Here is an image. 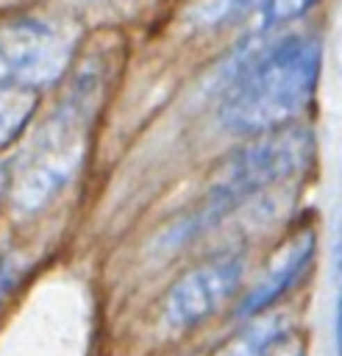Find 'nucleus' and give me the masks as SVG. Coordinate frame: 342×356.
Returning <instances> with one entry per match:
<instances>
[{"label": "nucleus", "instance_id": "obj_14", "mask_svg": "<svg viewBox=\"0 0 342 356\" xmlns=\"http://www.w3.org/2000/svg\"><path fill=\"white\" fill-rule=\"evenodd\" d=\"M0 186H3V164H0Z\"/></svg>", "mask_w": 342, "mask_h": 356}, {"label": "nucleus", "instance_id": "obj_9", "mask_svg": "<svg viewBox=\"0 0 342 356\" xmlns=\"http://www.w3.org/2000/svg\"><path fill=\"white\" fill-rule=\"evenodd\" d=\"M253 0H195L189 8V19L200 28H217L239 17Z\"/></svg>", "mask_w": 342, "mask_h": 356}, {"label": "nucleus", "instance_id": "obj_7", "mask_svg": "<svg viewBox=\"0 0 342 356\" xmlns=\"http://www.w3.org/2000/svg\"><path fill=\"white\" fill-rule=\"evenodd\" d=\"M284 337H286L284 317L278 314L259 317L247 328H242L234 339H228L214 356H270Z\"/></svg>", "mask_w": 342, "mask_h": 356}, {"label": "nucleus", "instance_id": "obj_11", "mask_svg": "<svg viewBox=\"0 0 342 356\" xmlns=\"http://www.w3.org/2000/svg\"><path fill=\"white\" fill-rule=\"evenodd\" d=\"M314 0H267L264 3V19L270 25H281L286 19H295L298 14H303Z\"/></svg>", "mask_w": 342, "mask_h": 356}, {"label": "nucleus", "instance_id": "obj_6", "mask_svg": "<svg viewBox=\"0 0 342 356\" xmlns=\"http://www.w3.org/2000/svg\"><path fill=\"white\" fill-rule=\"evenodd\" d=\"M311 256H314V231L303 228L289 242H284V248L272 256V261L264 267L259 281L242 298L239 317H256L267 312L281 295H286L295 286V281H300V275L311 264Z\"/></svg>", "mask_w": 342, "mask_h": 356}, {"label": "nucleus", "instance_id": "obj_8", "mask_svg": "<svg viewBox=\"0 0 342 356\" xmlns=\"http://www.w3.org/2000/svg\"><path fill=\"white\" fill-rule=\"evenodd\" d=\"M33 106H36L33 92L0 83V145L11 142L25 128V122L33 114Z\"/></svg>", "mask_w": 342, "mask_h": 356}, {"label": "nucleus", "instance_id": "obj_5", "mask_svg": "<svg viewBox=\"0 0 342 356\" xmlns=\"http://www.w3.org/2000/svg\"><path fill=\"white\" fill-rule=\"evenodd\" d=\"M245 259L239 253H220L186 270L164 298V320L175 331L195 328L209 320L242 284Z\"/></svg>", "mask_w": 342, "mask_h": 356}, {"label": "nucleus", "instance_id": "obj_1", "mask_svg": "<svg viewBox=\"0 0 342 356\" xmlns=\"http://www.w3.org/2000/svg\"><path fill=\"white\" fill-rule=\"evenodd\" d=\"M320 75V44L311 36H284L245 61L220 103V122L234 134L286 128L309 103Z\"/></svg>", "mask_w": 342, "mask_h": 356}, {"label": "nucleus", "instance_id": "obj_2", "mask_svg": "<svg viewBox=\"0 0 342 356\" xmlns=\"http://www.w3.org/2000/svg\"><path fill=\"white\" fill-rule=\"evenodd\" d=\"M311 159H314V139L306 128L286 125L253 136L247 145H242L236 153H231L222 161L200 206L167 231L164 236L167 248H181L192 236H200L203 231L217 225L225 214L239 209L245 200L306 170Z\"/></svg>", "mask_w": 342, "mask_h": 356}, {"label": "nucleus", "instance_id": "obj_3", "mask_svg": "<svg viewBox=\"0 0 342 356\" xmlns=\"http://www.w3.org/2000/svg\"><path fill=\"white\" fill-rule=\"evenodd\" d=\"M100 81L81 75L64 106L39 131L14 175V209L33 214L47 206L78 172L86 153V125L97 103Z\"/></svg>", "mask_w": 342, "mask_h": 356}, {"label": "nucleus", "instance_id": "obj_10", "mask_svg": "<svg viewBox=\"0 0 342 356\" xmlns=\"http://www.w3.org/2000/svg\"><path fill=\"white\" fill-rule=\"evenodd\" d=\"M334 273H336V300H334V345L336 356H342V220L336 228V245H334Z\"/></svg>", "mask_w": 342, "mask_h": 356}, {"label": "nucleus", "instance_id": "obj_12", "mask_svg": "<svg viewBox=\"0 0 342 356\" xmlns=\"http://www.w3.org/2000/svg\"><path fill=\"white\" fill-rule=\"evenodd\" d=\"M270 356H300V348H298L295 342H289V339L284 337V339H281V342L275 345V350H272Z\"/></svg>", "mask_w": 342, "mask_h": 356}, {"label": "nucleus", "instance_id": "obj_13", "mask_svg": "<svg viewBox=\"0 0 342 356\" xmlns=\"http://www.w3.org/2000/svg\"><path fill=\"white\" fill-rule=\"evenodd\" d=\"M3 286H6V270L0 267V289H3Z\"/></svg>", "mask_w": 342, "mask_h": 356}, {"label": "nucleus", "instance_id": "obj_4", "mask_svg": "<svg viewBox=\"0 0 342 356\" xmlns=\"http://www.w3.org/2000/svg\"><path fill=\"white\" fill-rule=\"evenodd\" d=\"M75 36L50 19L19 17L0 28V83L28 92L56 83L72 58Z\"/></svg>", "mask_w": 342, "mask_h": 356}]
</instances>
